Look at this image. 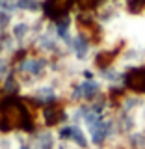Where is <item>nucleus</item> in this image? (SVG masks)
Returning <instances> with one entry per match:
<instances>
[{
	"label": "nucleus",
	"mask_w": 145,
	"mask_h": 149,
	"mask_svg": "<svg viewBox=\"0 0 145 149\" xmlns=\"http://www.w3.org/2000/svg\"><path fill=\"white\" fill-rule=\"evenodd\" d=\"M17 69L24 74H30V77H39L46 69V60L45 58H24L19 63Z\"/></svg>",
	"instance_id": "1"
},
{
	"label": "nucleus",
	"mask_w": 145,
	"mask_h": 149,
	"mask_svg": "<svg viewBox=\"0 0 145 149\" xmlns=\"http://www.w3.org/2000/svg\"><path fill=\"white\" fill-rule=\"evenodd\" d=\"M125 82H127L128 88H132L134 91H145V67L132 69V71L125 77Z\"/></svg>",
	"instance_id": "2"
},
{
	"label": "nucleus",
	"mask_w": 145,
	"mask_h": 149,
	"mask_svg": "<svg viewBox=\"0 0 145 149\" xmlns=\"http://www.w3.org/2000/svg\"><path fill=\"white\" fill-rule=\"evenodd\" d=\"M54 147V136L50 132H41L35 138L34 149H52Z\"/></svg>",
	"instance_id": "3"
},
{
	"label": "nucleus",
	"mask_w": 145,
	"mask_h": 149,
	"mask_svg": "<svg viewBox=\"0 0 145 149\" xmlns=\"http://www.w3.org/2000/svg\"><path fill=\"white\" fill-rule=\"evenodd\" d=\"M6 73H8V63L4 62L2 58H0V78H2V77H4Z\"/></svg>",
	"instance_id": "4"
}]
</instances>
